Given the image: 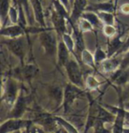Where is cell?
I'll use <instances>...</instances> for the list:
<instances>
[{"mask_svg":"<svg viewBox=\"0 0 129 133\" xmlns=\"http://www.w3.org/2000/svg\"><path fill=\"white\" fill-rule=\"evenodd\" d=\"M116 6H117V1L110 0L107 2H101V3L96 4H90L88 5L86 11H91L95 12H114L116 11Z\"/></svg>","mask_w":129,"mask_h":133,"instance_id":"obj_15","label":"cell"},{"mask_svg":"<svg viewBox=\"0 0 129 133\" xmlns=\"http://www.w3.org/2000/svg\"><path fill=\"white\" fill-rule=\"evenodd\" d=\"M120 68H123V69H127V68H129V51H127V52L121 59Z\"/></svg>","mask_w":129,"mask_h":133,"instance_id":"obj_31","label":"cell"},{"mask_svg":"<svg viewBox=\"0 0 129 133\" xmlns=\"http://www.w3.org/2000/svg\"><path fill=\"white\" fill-rule=\"evenodd\" d=\"M124 43L125 41L121 39V36L119 35L111 37V40L108 42V44H107L106 51H107V54H108V58L117 56L119 51H120V49L123 46Z\"/></svg>","mask_w":129,"mask_h":133,"instance_id":"obj_18","label":"cell"},{"mask_svg":"<svg viewBox=\"0 0 129 133\" xmlns=\"http://www.w3.org/2000/svg\"><path fill=\"white\" fill-rule=\"evenodd\" d=\"M66 72V76L70 83L77 85L78 87L85 88V80L83 78V73L79 64V61L76 59L71 58L67 64L64 66Z\"/></svg>","mask_w":129,"mask_h":133,"instance_id":"obj_5","label":"cell"},{"mask_svg":"<svg viewBox=\"0 0 129 133\" xmlns=\"http://www.w3.org/2000/svg\"><path fill=\"white\" fill-rule=\"evenodd\" d=\"M34 123L40 125L44 129L45 132H56L58 131V124L55 119V115L44 111H39L35 114Z\"/></svg>","mask_w":129,"mask_h":133,"instance_id":"obj_7","label":"cell"},{"mask_svg":"<svg viewBox=\"0 0 129 133\" xmlns=\"http://www.w3.org/2000/svg\"><path fill=\"white\" fill-rule=\"evenodd\" d=\"M77 25H78L79 29H81L83 33L85 32H93L95 31V28L92 26L91 23L89 21H87L86 19H84L83 17H81L77 21Z\"/></svg>","mask_w":129,"mask_h":133,"instance_id":"obj_29","label":"cell"},{"mask_svg":"<svg viewBox=\"0 0 129 133\" xmlns=\"http://www.w3.org/2000/svg\"><path fill=\"white\" fill-rule=\"evenodd\" d=\"M99 16L100 20L104 24L114 25L115 24V14L114 12H96Z\"/></svg>","mask_w":129,"mask_h":133,"instance_id":"obj_27","label":"cell"},{"mask_svg":"<svg viewBox=\"0 0 129 133\" xmlns=\"http://www.w3.org/2000/svg\"><path fill=\"white\" fill-rule=\"evenodd\" d=\"M49 97L53 101L55 107L57 108H59L63 105V99H64V89L61 88L59 85H52L49 87L48 91Z\"/></svg>","mask_w":129,"mask_h":133,"instance_id":"obj_17","label":"cell"},{"mask_svg":"<svg viewBox=\"0 0 129 133\" xmlns=\"http://www.w3.org/2000/svg\"><path fill=\"white\" fill-rule=\"evenodd\" d=\"M85 94H87V92L83 88L78 87L72 83H68L64 88V99L62 105L64 113L67 114L69 112L75 100Z\"/></svg>","mask_w":129,"mask_h":133,"instance_id":"obj_4","label":"cell"},{"mask_svg":"<svg viewBox=\"0 0 129 133\" xmlns=\"http://www.w3.org/2000/svg\"><path fill=\"white\" fill-rule=\"evenodd\" d=\"M0 35L1 37L5 38H17L26 36V31L20 24H12L1 28Z\"/></svg>","mask_w":129,"mask_h":133,"instance_id":"obj_10","label":"cell"},{"mask_svg":"<svg viewBox=\"0 0 129 133\" xmlns=\"http://www.w3.org/2000/svg\"><path fill=\"white\" fill-rule=\"evenodd\" d=\"M27 36H22L17 38L2 37L1 44H5L8 51L20 61L21 66L25 65V58L27 50Z\"/></svg>","mask_w":129,"mask_h":133,"instance_id":"obj_2","label":"cell"},{"mask_svg":"<svg viewBox=\"0 0 129 133\" xmlns=\"http://www.w3.org/2000/svg\"><path fill=\"white\" fill-rule=\"evenodd\" d=\"M61 39L63 40L64 43L66 44V45L67 46V48L69 49V51H71L72 55L74 56L75 59L78 61H81V59H79V55L76 54V51H75V41L73 35H71L69 32H66L63 36H61Z\"/></svg>","mask_w":129,"mask_h":133,"instance_id":"obj_23","label":"cell"},{"mask_svg":"<svg viewBox=\"0 0 129 133\" xmlns=\"http://www.w3.org/2000/svg\"><path fill=\"white\" fill-rule=\"evenodd\" d=\"M50 16H51V23H52L56 33H57L59 38H61V36H63L66 32H68L67 27H66V24L68 23V21L66 20L64 17L60 15L59 12L54 9V7L51 8Z\"/></svg>","mask_w":129,"mask_h":133,"instance_id":"obj_9","label":"cell"},{"mask_svg":"<svg viewBox=\"0 0 129 133\" xmlns=\"http://www.w3.org/2000/svg\"><path fill=\"white\" fill-rule=\"evenodd\" d=\"M29 101L30 98L28 96L25 95L23 91H20L16 102L10 108V111L8 113V118H22L25 113L28 110Z\"/></svg>","mask_w":129,"mask_h":133,"instance_id":"obj_8","label":"cell"},{"mask_svg":"<svg viewBox=\"0 0 129 133\" xmlns=\"http://www.w3.org/2000/svg\"><path fill=\"white\" fill-rule=\"evenodd\" d=\"M125 98H128V99H129V88H128L127 91H126V93H125L123 96H121V100L125 99Z\"/></svg>","mask_w":129,"mask_h":133,"instance_id":"obj_35","label":"cell"},{"mask_svg":"<svg viewBox=\"0 0 129 133\" xmlns=\"http://www.w3.org/2000/svg\"><path fill=\"white\" fill-rule=\"evenodd\" d=\"M12 4V0H1V7H0V16H1V28L5 27L6 22L9 20L8 14H9L10 7Z\"/></svg>","mask_w":129,"mask_h":133,"instance_id":"obj_22","label":"cell"},{"mask_svg":"<svg viewBox=\"0 0 129 133\" xmlns=\"http://www.w3.org/2000/svg\"><path fill=\"white\" fill-rule=\"evenodd\" d=\"M102 83L98 81L94 75L89 74L85 77V89L89 91H98Z\"/></svg>","mask_w":129,"mask_h":133,"instance_id":"obj_24","label":"cell"},{"mask_svg":"<svg viewBox=\"0 0 129 133\" xmlns=\"http://www.w3.org/2000/svg\"><path fill=\"white\" fill-rule=\"evenodd\" d=\"M74 0H70V4H71V8H72V6H73V4H74ZM72 10V9H71Z\"/></svg>","mask_w":129,"mask_h":133,"instance_id":"obj_37","label":"cell"},{"mask_svg":"<svg viewBox=\"0 0 129 133\" xmlns=\"http://www.w3.org/2000/svg\"><path fill=\"white\" fill-rule=\"evenodd\" d=\"M115 1H118V0H115Z\"/></svg>","mask_w":129,"mask_h":133,"instance_id":"obj_40","label":"cell"},{"mask_svg":"<svg viewBox=\"0 0 129 133\" xmlns=\"http://www.w3.org/2000/svg\"><path fill=\"white\" fill-rule=\"evenodd\" d=\"M71 51L61 38H59V45H58V54H57V64L60 68H64L67 62L71 59Z\"/></svg>","mask_w":129,"mask_h":133,"instance_id":"obj_12","label":"cell"},{"mask_svg":"<svg viewBox=\"0 0 129 133\" xmlns=\"http://www.w3.org/2000/svg\"><path fill=\"white\" fill-rule=\"evenodd\" d=\"M8 18L12 24H18L19 22V7L18 4L12 3L10 7L9 14H8Z\"/></svg>","mask_w":129,"mask_h":133,"instance_id":"obj_28","label":"cell"},{"mask_svg":"<svg viewBox=\"0 0 129 133\" xmlns=\"http://www.w3.org/2000/svg\"><path fill=\"white\" fill-rule=\"evenodd\" d=\"M20 84L16 78L9 76H6L5 79L3 76L1 100L5 103L6 107L11 108L13 106L20 95Z\"/></svg>","mask_w":129,"mask_h":133,"instance_id":"obj_1","label":"cell"},{"mask_svg":"<svg viewBox=\"0 0 129 133\" xmlns=\"http://www.w3.org/2000/svg\"><path fill=\"white\" fill-rule=\"evenodd\" d=\"M126 125H129V124H126Z\"/></svg>","mask_w":129,"mask_h":133,"instance_id":"obj_39","label":"cell"},{"mask_svg":"<svg viewBox=\"0 0 129 133\" xmlns=\"http://www.w3.org/2000/svg\"><path fill=\"white\" fill-rule=\"evenodd\" d=\"M31 7L33 10L35 21L37 24L42 27H47L46 21H45V15L44 12V4L41 0H30Z\"/></svg>","mask_w":129,"mask_h":133,"instance_id":"obj_14","label":"cell"},{"mask_svg":"<svg viewBox=\"0 0 129 133\" xmlns=\"http://www.w3.org/2000/svg\"><path fill=\"white\" fill-rule=\"evenodd\" d=\"M60 2H61L62 4H63V5L66 6V8H67L68 10L70 11V12H71V9H72V8H71V4H70V0H59Z\"/></svg>","mask_w":129,"mask_h":133,"instance_id":"obj_33","label":"cell"},{"mask_svg":"<svg viewBox=\"0 0 129 133\" xmlns=\"http://www.w3.org/2000/svg\"><path fill=\"white\" fill-rule=\"evenodd\" d=\"M57 37H59L54 30V29L45 30L38 34V39L44 51V53L48 57L53 59H57L58 54V45L59 42L57 41Z\"/></svg>","mask_w":129,"mask_h":133,"instance_id":"obj_3","label":"cell"},{"mask_svg":"<svg viewBox=\"0 0 129 133\" xmlns=\"http://www.w3.org/2000/svg\"><path fill=\"white\" fill-rule=\"evenodd\" d=\"M12 3H14V4H17V0H12Z\"/></svg>","mask_w":129,"mask_h":133,"instance_id":"obj_38","label":"cell"},{"mask_svg":"<svg viewBox=\"0 0 129 133\" xmlns=\"http://www.w3.org/2000/svg\"><path fill=\"white\" fill-rule=\"evenodd\" d=\"M125 119H126V124H129V110L125 108Z\"/></svg>","mask_w":129,"mask_h":133,"instance_id":"obj_34","label":"cell"},{"mask_svg":"<svg viewBox=\"0 0 129 133\" xmlns=\"http://www.w3.org/2000/svg\"><path fill=\"white\" fill-rule=\"evenodd\" d=\"M80 57H81V61L84 64L85 66H89V68H92L95 72L98 73V66H96V62H95V58H94V54H92L90 51L88 50V49H84L80 54Z\"/></svg>","mask_w":129,"mask_h":133,"instance_id":"obj_20","label":"cell"},{"mask_svg":"<svg viewBox=\"0 0 129 133\" xmlns=\"http://www.w3.org/2000/svg\"><path fill=\"white\" fill-rule=\"evenodd\" d=\"M34 123L33 120L22 119V118H8L0 125V133H12L16 131L27 132L31 124Z\"/></svg>","mask_w":129,"mask_h":133,"instance_id":"obj_6","label":"cell"},{"mask_svg":"<svg viewBox=\"0 0 129 133\" xmlns=\"http://www.w3.org/2000/svg\"><path fill=\"white\" fill-rule=\"evenodd\" d=\"M88 5V0H74L71 10V18L68 23H77L78 20L87 9Z\"/></svg>","mask_w":129,"mask_h":133,"instance_id":"obj_11","label":"cell"},{"mask_svg":"<svg viewBox=\"0 0 129 133\" xmlns=\"http://www.w3.org/2000/svg\"><path fill=\"white\" fill-rule=\"evenodd\" d=\"M124 107H125L126 108H129V100L126 103V104H124Z\"/></svg>","mask_w":129,"mask_h":133,"instance_id":"obj_36","label":"cell"},{"mask_svg":"<svg viewBox=\"0 0 129 133\" xmlns=\"http://www.w3.org/2000/svg\"><path fill=\"white\" fill-rule=\"evenodd\" d=\"M39 72V68L35 64H25L23 66H21V76L27 82H31L32 79L35 77L36 75Z\"/></svg>","mask_w":129,"mask_h":133,"instance_id":"obj_19","label":"cell"},{"mask_svg":"<svg viewBox=\"0 0 129 133\" xmlns=\"http://www.w3.org/2000/svg\"><path fill=\"white\" fill-rule=\"evenodd\" d=\"M129 81V68L127 69H123V68H119L117 71L113 72L111 74L110 76V83L115 86L120 87L126 84Z\"/></svg>","mask_w":129,"mask_h":133,"instance_id":"obj_13","label":"cell"},{"mask_svg":"<svg viewBox=\"0 0 129 133\" xmlns=\"http://www.w3.org/2000/svg\"><path fill=\"white\" fill-rule=\"evenodd\" d=\"M81 17H83L84 19H86L87 21H89L90 23L92 24V26L95 28V29H102L104 23L102 22V21L100 20L99 16L96 12H91V11H85L82 14Z\"/></svg>","mask_w":129,"mask_h":133,"instance_id":"obj_21","label":"cell"},{"mask_svg":"<svg viewBox=\"0 0 129 133\" xmlns=\"http://www.w3.org/2000/svg\"><path fill=\"white\" fill-rule=\"evenodd\" d=\"M121 65V59L116 58V56L107 58L105 61H104L100 64V68L104 74H110L117 71L119 68H120ZM98 66V68H99Z\"/></svg>","mask_w":129,"mask_h":133,"instance_id":"obj_16","label":"cell"},{"mask_svg":"<svg viewBox=\"0 0 129 133\" xmlns=\"http://www.w3.org/2000/svg\"><path fill=\"white\" fill-rule=\"evenodd\" d=\"M102 31L104 33V35L108 38H111L113 36L117 35L118 31L117 29L114 25H109V24H104L102 28Z\"/></svg>","mask_w":129,"mask_h":133,"instance_id":"obj_30","label":"cell"},{"mask_svg":"<svg viewBox=\"0 0 129 133\" xmlns=\"http://www.w3.org/2000/svg\"><path fill=\"white\" fill-rule=\"evenodd\" d=\"M94 58H95V62H96V66H99L100 64L108 58V54H107L106 51H104L102 47L97 45L94 52Z\"/></svg>","mask_w":129,"mask_h":133,"instance_id":"obj_26","label":"cell"},{"mask_svg":"<svg viewBox=\"0 0 129 133\" xmlns=\"http://www.w3.org/2000/svg\"><path fill=\"white\" fill-rule=\"evenodd\" d=\"M55 119L57 121L59 126L61 127L62 130H64V132H69V133H78L79 130H77L76 128L70 122H68L67 120H66L64 118L59 116V115H55Z\"/></svg>","mask_w":129,"mask_h":133,"instance_id":"obj_25","label":"cell"},{"mask_svg":"<svg viewBox=\"0 0 129 133\" xmlns=\"http://www.w3.org/2000/svg\"><path fill=\"white\" fill-rule=\"evenodd\" d=\"M120 12L125 15H129V3H124L120 5Z\"/></svg>","mask_w":129,"mask_h":133,"instance_id":"obj_32","label":"cell"}]
</instances>
